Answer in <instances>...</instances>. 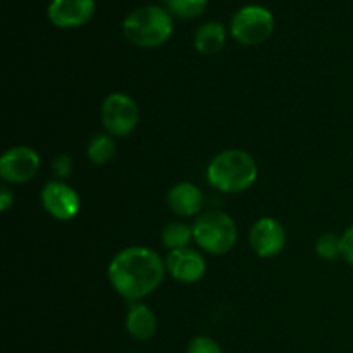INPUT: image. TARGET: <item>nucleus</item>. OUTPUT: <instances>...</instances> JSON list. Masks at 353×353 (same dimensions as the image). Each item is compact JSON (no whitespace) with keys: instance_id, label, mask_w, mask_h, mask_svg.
Wrapping results in <instances>:
<instances>
[{"instance_id":"1","label":"nucleus","mask_w":353,"mask_h":353,"mask_svg":"<svg viewBox=\"0 0 353 353\" xmlns=\"http://www.w3.org/2000/svg\"><path fill=\"white\" fill-rule=\"evenodd\" d=\"M165 274V262L147 247H128L112 259L109 281L123 299L140 302L159 288Z\"/></svg>"},{"instance_id":"2","label":"nucleus","mask_w":353,"mask_h":353,"mask_svg":"<svg viewBox=\"0 0 353 353\" xmlns=\"http://www.w3.org/2000/svg\"><path fill=\"white\" fill-rule=\"evenodd\" d=\"M259 176L255 159L248 152L230 148L210 161L207 181L212 188L224 193H241L250 188Z\"/></svg>"},{"instance_id":"3","label":"nucleus","mask_w":353,"mask_h":353,"mask_svg":"<svg viewBox=\"0 0 353 353\" xmlns=\"http://www.w3.org/2000/svg\"><path fill=\"white\" fill-rule=\"evenodd\" d=\"M172 16L161 6H141L123 21V33L130 43L141 48L164 45L172 34Z\"/></svg>"},{"instance_id":"4","label":"nucleus","mask_w":353,"mask_h":353,"mask_svg":"<svg viewBox=\"0 0 353 353\" xmlns=\"http://www.w3.org/2000/svg\"><path fill=\"white\" fill-rule=\"evenodd\" d=\"M193 240L202 250L212 255L231 252L238 240V228L233 217L221 210H210L193 223Z\"/></svg>"},{"instance_id":"5","label":"nucleus","mask_w":353,"mask_h":353,"mask_svg":"<svg viewBox=\"0 0 353 353\" xmlns=\"http://www.w3.org/2000/svg\"><path fill=\"white\" fill-rule=\"evenodd\" d=\"M231 37L241 45H261L274 31V16L265 7L252 3L238 9L231 17Z\"/></svg>"},{"instance_id":"6","label":"nucleus","mask_w":353,"mask_h":353,"mask_svg":"<svg viewBox=\"0 0 353 353\" xmlns=\"http://www.w3.org/2000/svg\"><path fill=\"white\" fill-rule=\"evenodd\" d=\"M102 124L110 137H130L138 126L140 110L137 102L126 93H110L105 97L100 109Z\"/></svg>"},{"instance_id":"7","label":"nucleus","mask_w":353,"mask_h":353,"mask_svg":"<svg viewBox=\"0 0 353 353\" xmlns=\"http://www.w3.org/2000/svg\"><path fill=\"white\" fill-rule=\"evenodd\" d=\"M40 155L31 147H12L0 159V176L10 185H23L37 176Z\"/></svg>"},{"instance_id":"8","label":"nucleus","mask_w":353,"mask_h":353,"mask_svg":"<svg viewBox=\"0 0 353 353\" xmlns=\"http://www.w3.org/2000/svg\"><path fill=\"white\" fill-rule=\"evenodd\" d=\"M248 241L259 257L272 259L285 250L286 230L274 217H262L252 226Z\"/></svg>"},{"instance_id":"9","label":"nucleus","mask_w":353,"mask_h":353,"mask_svg":"<svg viewBox=\"0 0 353 353\" xmlns=\"http://www.w3.org/2000/svg\"><path fill=\"white\" fill-rule=\"evenodd\" d=\"M41 205L54 219L71 221L78 216L81 200L72 186L62 181H50L41 190Z\"/></svg>"},{"instance_id":"10","label":"nucleus","mask_w":353,"mask_h":353,"mask_svg":"<svg viewBox=\"0 0 353 353\" xmlns=\"http://www.w3.org/2000/svg\"><path fill=\"white\" fill-rule=\"evenodd\" d=\"M95 12V0H50L48 21L54 26L71 30L88 23Z\"/></svg>"},{"instance_id":"11","label":"nucleus","mask_w":353,"mask_h":353,"mask_svg":"<svg viewBox=\"0 0 353 353\" xmlns=\"http://www.w3.org/2000/svg\"><path fill=\"white\" fill-rule=\"evenodd\" d=\"M205 269L207 265L203 257L192 248L172 250L165 259V271L171 274L172 279L185 285L200 281L205 274Z\"/></svg>"},{"instance_id":"12","label":"nucleus","mask_w":353,"mask_h":353,"mask_svg":"<svg viewBox=\"0 0 353 353\" xmlns=\"http://www.w3.org/2000/svg\"><path fill=\"white\" fill-rule=\"evenodd\" d=\"M168 205L176 216L193 217L202 210L203 193L196 185L188 181L178 183L168 193Z\"/></svg>"},{"instance_id":"13","label":"nucleus","mask_w":353,"mask_h":353,"mask_svg":"<svg viewBox=\"0 0 353 353\" xmlns=\"http://www.w3.org/2000/svg\"><path fill=\"white\" fill-rule=\"evenodd\" d=\"M126 331L138 341H147L157 331V319L154 310L145 303H133L126 314Z\"/></svg>"},{"instance_id":"14","label":"nucleus","mask_w":353,"mask_h":353,"mask_svg":"<svg viewBox=\"0 0 353 353\" xmlns=\"http://www.w3.org/2000/svg\"><path fill=\"white\" fill-rule=\"evenodd\" d=\"M224 43H226V30L217 21L203 23L196 30L195 38H193V45L203 55L217 54V52L223 50Z\"/></svg>"},{"instance_id":"15","label":"nucleus","mask_w":353,"mask_h":353,"mask_svg":"<svg viewBox=\"0 0 353 353\" xmlns=\"http://www.w3.org/2000/svg\"><path fill=\"white\" fill-rule=\"evenodd\" d=\"M86 155L95 165H105L116 155V141L109 133L95 134L86 147Z\"/></svg>"},{"instance_id":"16","label":"nucleus","mask_w":353,"mask_h":353,"mask_svg":"<svg viewBox=\"0 0 353 353\" xmlns=\"http://www.w3.org/2000/svg\"><path fill=\"white\" fill-rule=\"evenodd\" d=\"M193 240V228L188 224L181 223V221H174L169 223L168 226L162 230V243L169 252L181 250V248H188V245Z\"/></svg>"},{"instance_id":"17","label":"nucleus","mask_w":353,"mask_h":353,"mask_svg":"<svg viewBox=\"0 0 353 353\" xmlns=\"http://www.w3.org/2000/svg\"><path fill=\"white\" fill-rule=\"evenodd\" d=\"M209 0H165V9L179 19H193L205 12Z\"/></svg>"},{"instance_id":"18","label":"nucleus","mask_w":353,"mask_h":353,"mask_svg":"<svg viewBox=\"0 0 353 353\" xmlns=\"http://www.w3.org/2000/svg\"><path fill=\"white\" fill-rule=\"evenodd\" d=\"M316 252L323 261H336L338 257H343L341 236H336L333 233L323 234L316 241Z\"/></svg>"},{"instance_id":"19","label":"nucleus","mask_w":353,"mask_h":353,"mask_svg":"<svg viewBox=\"0 0 353 353\" xmlns=\"http://www.w3.org/2000/svg\"><path fill=\"white\" fill-rule=\"evenodd\" d=\"M186 353H224L221 345L209 336H196L188 343Z\"/></svg>"},{"instance_id":"20","label":"nucleus","mask_w":353,"mask_h":353,"mask_svg":"<svg viewBox=\"0 0 353 353\" xmlns=\"http://www.w3.org/2000/svg\"><path fill=\"white\" fill-rule=\"evenodd\" d=\"M52 169H54V172L61 179L68 178V176L72 172V159L69 157V155H64V154L57 155V157L52 161Z\"/></svg>"},{"instance_id":"21","label":"nucleus","mask_w":353,"mask_h":353,"mask_svg":"<svg viewBox=\"0 0 353 353\" xmlns=\"http://www.w3.org/2000/svg\"><path fill=\"white\" fill-rule=\"evenodd\" d=\"M341 247H343L345 261L353 265V226L348 228L341 236Z\"/></svg>"},{"instance_id":"22","label":"nucleus","mask_w":353,"mask_h":353,"mask_svg":"<svg viewBox=\"0 0 353 353\" xmlns=\"http://www.w3.org/2000/svg\"><path fill=\"white\" fill-rule=\"evenodd\" d=\"M12 205H14V193L10 192L7 186H2V190H0V210H2V212H7Z\"/></svg>"}]
</instances>
